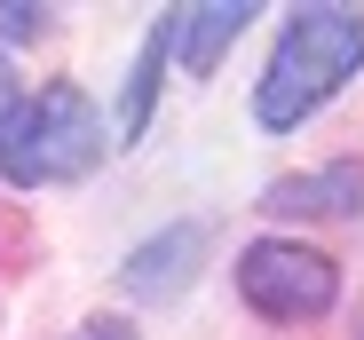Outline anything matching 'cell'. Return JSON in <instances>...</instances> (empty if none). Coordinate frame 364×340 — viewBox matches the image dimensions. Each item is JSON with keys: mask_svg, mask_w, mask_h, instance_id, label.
Listing matches in <instances>:
<instances>
[{"mask_svg": "<svg viewBox=\"0 0 364 340\" xmlns=\"http://www.w3.org/2000/svg\"><path fill=\"white\" fill-rule=\"evenodd\" d=\"M356 64H364V9H293L277 48H269V72L254 87V119L269 135L309 127L356 79Z\"/></svg>", "mask_w": 364, "mask_h": 340, "instance_id": "obj_1", "label": "cell"}, {"mask_svg": "<svg viewBox=\"0 0 364 340\" xmlns=\"http://www.w3.org/2000/svg\"><path fill=\"white\" fill-rule=\"evenodd\" d=\"M95 158H103V119H95V103L72 79L24 95L9 111V127H0V182H16V190L80 182Z\"/></svg>", "mask_w": 364, "mask_h": 340, "instance_id": "obj_2", "label": "cell"}, {"mask_svg": "<svg viewBox=\"0 0 364 340\" xmlns=\"http://www.w3.org/2000/svg\"><path fill=\"white\" fill-rule=\"evenodd\" d=\"M237 293L269 324H317L341 301V269H333V253L301 246V238H254L237 253Z\"/></svg>", "mask_w": 364, "mask_h": 340, "instance_id": "obj_3", "label": "cell"}, {"mask_svg": "<svg viewBox=\"0 0 364 340\" xmlns=\"http://www.w3.org/2000/svg\"><path fill=\"white\" fill-rule=\"evenodd\" d=\"M198 261H206V221H174V230L143 238L127 261H119V285H127L135 301H174L198 277Z\"/></svg>", "mask_w": 364, "mask_h": 340, "instance_id": "obj_4", "label": "cell"}, {"mask_svg": "<svg viewBox=\"0 0 364 340\" xmlns=\"http://www.w3.org/2000/svg\"><path fill=\"white\" fill-rule=\"evenodd\" d=\"M254 24V0H198V9H166V40L182 72H214L237 48V32Z\"/></svg>", "mask_w": 364, "mask_h": 340, "instance_id": "obj_5", "label": "cell"}, {"mask_svg": "<svg viewBox=\"0 0 364 340\" xmlns=\"http://www.w3.org/2000/svg\"><path fill=\"white\" fill-rule=\"evenodd\" d=\"M356 206H364V166H348V158L269 190V214H356Z\"/></svg>", "mask_w": 364, "mask_h": 340, "instance_id": "obj_6", "label": "cell"}, {"mask_svg": "<svg viewBox=\"0 0 364 340\" xmlns=\"http://www.w3.org/2000/svg\"><path fill=\"white\" fill-rule=\"evenodd\" d=\"M166 55H174V40H166V16H159V24L143 32V48H135L127 95H119V143H143L151 111H159V72H166Z\"/></svg>", "mask_w": 364, "mask_h": 340, "instance_id": "obj_7", "label": "cell"}, {"mask_svg": "<svg viewBox=\"0 0 364 340\" xmlns=\"http://www.w3.org/2000/svg\"><path fill=\"white\" fill-rule=\"evenodd\" d=\"M48 32V9H0V40H40Z\"/></svg>", "mask_w": 364, "mask_h": 340, "instance_id": "obj_8", "label": "cell"}, {"mask_svg": "<svg viewBox=\"0 0 364 340\" xmlns=\"http://www.w3.org/2000/svg\"><path fill=\"white\" fill-rule=\"evenodd\" d=\"M72 340H135V332H127V324H119V317H103V324H80Z\"/></svg>", "mask_w": 364, "mask_h": 340, "instance_id": "obj_9", "label": "cell"}, {"mask_svg": "<svg viewBox=\"0 0 364 340\" xmlns=\"http://www.w3.org/2000/svg\"><path fill=\"white\" fill-rule=\"evenodd\" d=\"M24 95H16V72H9V55H0V127H9V111H16Z\"/></svg>", "mask_w": 364, "mask_h": 340, "instance_id": "obj_10", "label": "cell"}]
</instances>
